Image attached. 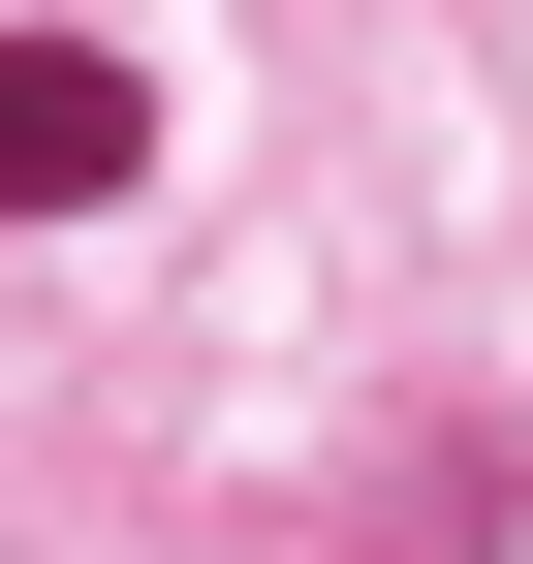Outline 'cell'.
I'll return each mask as SVG.
<instances>
[{
  "label": "cell",
  "mask_w": 533,
  "mask_h": 564,
  "mask_svg": "<svg viewBox=\"0 0 533 564\" xmlns=\"http://www.w3.org/2000/svg\"><path fill=\"white\" fill-rule=\"evenodd\" d=\"M126 158H157V95H126L95 32H0V220H95Z\"/></svg>",
  "instance_id": "6da1fadb"
}]
</instances>
